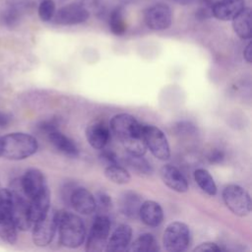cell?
I'll return each instance as SVG.
<instances>
[{
    "label": "cell",
    "mask_w": 252,
    "mask_h": 252,
    "mask_svg": "<svg viewBox=\"0 0 252 252\" xmlns=\"http://www.w3.org/2000/svg\"><path fill=\"white\" fill-rule=\"evenodd\" d=\"M243 56L244 59L248 62L251 63V58H252V52H251V42H248L246 47L243 50Z\"/></svg>",
    "instance_id": "cell-40"
},
{
    "label": "cell",
    "mask_w": 252,
    "mask_h": 252,
    "mask_svg": "<svg viewBox=\"0 0 252 252\" xmlns=\"http://www.w3.org/2000/svg\"><path fill=\"white\" fill-rule=\"evenodd\" d=\"M55 3L53 0H42L37 9L38 17L42 22H49L55 14Z\"/></svg>",
    "instance_id": "cell-31"
},
{
    "label": "cell",
    "mask_w": 252,
    "mask_h": 252,
    "mask_svg": "<svg viewBox=\"0 0 252 252\" xmlns=\"http://www.w3.org/2000/svg\"><path fill=\"white\" fill-rule=\"evenodd\" d=\"M144 21L146 26L151 30H166L172 22L171 9L164 3H157L145 10Z\"/></svg>",
    "instance_id": "cell-11"
},
{
    "label": "cell",
    "mask_w": 252,
    "mask_h": 252,
    "mask_svg": "<svg viewBox=\"0 0 252 252\" xmlns=\"http://www.w3.org/2000/svg\"><path fill=\"white\" fill-rule=\"evenodd\" d=\"M104 175L109 181L119 185L126 184L131 179V175L128 170L119 163L105 166Z\"/></svg>",
    "instance_id": "cell-27"
},
{
    "label": "cell",
    "mask_w": 252,
    "mask_h": 252,
    "mask_svg": "<svg viewBox=\"0 0 252 252\" xmlns=\"http://www.w3.org/2000/svg\"><path fill=\"white\" fill-rule=\"evenodd\" d=\"M29 6L30 4L25 0L14 1L9 4L2 13V20L5 26L9 28L16 27L19 24L24 11L29 8Z\"/></svg>",
    "instance_id": "cell-24"
},
{
    "label": "cell",
    "mask_w": 252,
    "mask_h": 252,
    "mask_svg": "<svg viewBox=\"0 0 252 252\" xmlns=\"http://www.w3.org/2000/svg\"><path fill=\"white\" fill-rule=\"evenodd\" d=\"M0 157H1V137H0Z\"/></svg>",
    "instance_id": "cell-43"
},
{
    "label": "cell",
    "mask_w": 252,
    "mask_h": 252,
    "mask_svg": "<svg viewBox=\"0 0 252 252\" xmlns=\"http://www.w3.org/2000/svg\"><path fill=\"white\" fill-rule=\"evenodd\" d=\"M139 218L148 226H158L163 220L162 208L153 200L144 201L139 211Z\"/></svg>",
    "instance_id": "cell-19"
},
{
    "label": "cell",
    "mask_w": 252,
    "mask_h": 252,
    "mask_svg": "<svg viewBox=\"0 0 252 252\" xmlns=\"http://www.w3.org/2000/svg\"><path fill=\"white\" fill-rule=\"evenodd\" d=\"M99 160L104 166L119 163V158L117 155L110 150H104V148L101 149V152L99 154Z\"/></svg>",
    "instance_id": "cell-33"
},
{
    "label": "cell",
    "mask_w": 252,
    "mask_h": 252,
    "mask_svg": "<svg viewBox=\"0 0 252 252\" xmlns=\"http://www.w3.org/2000/svg\"><path fill=\"white\" fill-rule=\"evenodd\" d=\"M143 137L147 149L160 160H166L170 158V148L163 132L154 125L143 126Z\"/></svg>",
    "instance_id": "cell-8"
},
{
    "label": "cell",
    "mask_w": 252,
    "mask_h": 252,
    "mask_svg": "<svg viewBox=\"0 0 252 252\" xmlns=\"http://www.w3.org/2000/svg\"><path fill=\"white\" fill-rule=\"evenodd\" d=\"M130 155H136V156H144L147 151V146L144 141V137H135L128 140H125L121 142Z\"/></svg>",
    "instance_id": "cell-30"
},
{
    "label": "cell",
    "mask_w": 252,
    "mask_h": 252,
    "mask_svg": "<svg viewBox=\"0 0 252 252\" xmlns=\"http://www.w3.org/2000/svg\"><path fill=\"white\" fill-rule=\"evenodd\" d=\"M58 126H59V121L57 118H52V119H48V120H44L41 121L38 124V129L45 133L46 135H48L49 133L58 130Z\"/></svg>",
    "instance_id": "cell-34"
},
{
    "label": "cell",
    "mask_w": 252,
    "mask_h": 252,
    "mask_svg": "<svg viewBox=\"0 0 252 252\" xmlns=\"http://www.w3.org/2000/svg\"><path fill=\"white\" fill-rule=\"evenodd\" d=\"M99 0H77L76 3L80 4L81 6L85 7L86 9L88 8H93L98 4Z\"/></svg>",
    "instance_id": "cell-39"
},
{
    "label": "cell",
    "mask_w": 252,
    "mask_h": 252,
    "mask_svg": "<svg viewBox=\"0 0 252 252\" xmlns=\"http://www.w3.org/2000/svg\"><path fill=\"white\" fill-rule=\"evenodd\" d=\"M194 179L199 187L208 195L215 196L217 194V185L211 173L205 168H198L194 171Z\"/></svg>",
    "instance_id": "cell-26"
},
{
    "label": "cell",
    "mask_w": 252,
    "mask_h": 252,
    "mask_svg": "<svg viewBox=\"0 0 252 252\" xmlns=\"http://www.w3.org/2000/svg\"><path fill=\"white\" fill-rule=\"evenodd\" d=\"M221 248L217 243H214V242H203L194 248V251H200V252H204V251L219 252Z\"/></svg>",
    "instance_id": "cell-35"
},
{
    "label": "cell",
    "mask_w": 252,
    "mask_h": 252,
    "mask_svg": "<svg viewBox=\"0 0 252 252\" xmlns=\"http://www.w3.org/2000/svg\"><path fill=\"white\" fill-rule=\"evenodd\" d=\"M57 228L60 243L68 248H77L86 238L85 224L80 217L75 214L58 213Z\"/></svg>",
    "instance_id": "cell-2"
},
{
    "label": "cell",
    "mask_w": 252,
    "mask_h": 252,
    "mask_svg": "<svg viewBox=\"0 0 252 252\" xmlns=\"http://www.w3.org/2000/svg\"><path fill=\"white\" fill-rule=\"evenodd\" d=\"M19 184L22 192L29 200L48 187L43 173L37 168L28 169L19 180Z\"/></svg>",
    "instance_id": "cell-13"
},
{
    "label": "cell",
    "mask_w": 252,
    "mask_h": 252,
    "mask_svg": "<svg viewBox=\"0 0 252 252\" xmlns=\"http://www.w3.org/2000/svg\"><path fill=\"white\" fill-rule=\"evenodd\" d=\"M127 250L134 252H156L158 250V245L153 234L143 233L130 244Z\"/></svg>",
    "instance_id": "cell-25"
},
{
    "label": "cell",
    "mask_w": 252,
    "mask_h": 252,
    "mask_svg": "<svg viewBox=\"0 0 252 252\" xmlns=\"http://www.w3.org/2000/svg\"><path fill=\"white\" fill-rule=\"evenodd\" d=\"M179 5H190V4H193L195 2H201L202 0H171Z\"/></svg>",
    "instance_id": "cell-41"
},
{
    "label": "cell",
    "mask_w": 252,
    "mask_h": 252,
    "mask_svg": "<svg viewBox=\"0 0 252 252\" xmlns=\"http://www.w3.org/2000/svg\"><path fill=\"white\" fill-rule=\"evenodd\" d=\"M234 32L242 39L251 37V10L250 8L242 9L232 20Z\"/></svg>",
    "instance_id": "cell-23"
},
{
    "label": "cell",
    "mask_w": 252,
    "mask_h": 252,
    "mask_svg": "<svg viewBox=\"0 0 252 252\" xmlns=\"http://www.w3.org/2000/svg\"><path fill=\"white\" fill-rule=\"evenodd\" d=\"M213 17V11L212 7L204 4L196 11V18L199 20H206Z\"/></svg>",
    "instance_id": "cell-36"
},
{
    "label": "cell",
    "mask_w": 252,
    "mask_h": 252,
    "mask_svg": "<svg viewBox=\"0 0 252 252\" xmlns=\"http://www.w3.org/2000/svg\"><path fill=\"white\" fill-rule=\"evenodd\" d=\"M95 200V211L98 210L99 214L106 213L111 208V198L105 192H98L94 197Z\"/></svg>",
    "instance_id": "cell-32"
},
{
    "label": "cell",
    "mask_w": 252,
    "mask_h": 252,
    "mask_svg": "<svg viewBox=\"0 0 252 252\" xmlns=\"http://www.w3.org/2000/svg\"><path fill=\"white\" fill-rule=\"evenodd\" d=\"M13 195L11 189H0V238L14 244L17 241L18 228L12 218Z\"/></svg>",
    "instance_id": "cell-3"
},
{
    "label": "cell",
    "mask_w": 252,
    "mask_h": 252,
    "mask_svg": "<svg viewBox=\"0 0 252 252\" xmlns=\"http://www.w3.org/2000/svg\"><path fill=\"white\" fill-rule=\"evenodd\" d=\"M11 120H12V117L10 114L0 111V128L7 127L10 124Z\"/></svg>",
    "instance_id": "cell-38"
},
{
    "label": "cell",
    "mask_w": 252,
    "mask_h": 252,
    "mask_svg": "<svg viewBox=\"0 0 252 252\" xmlns=\"http://www.w3.org/2000/svg\"><path fill=\"white\" fill-rule=\"evenodd\" d=\"M36 139L27 133L15 132L1 137V157L12 160L25 159L36 153Z\"/></svg>",
    "instance_id": "cell-1"
},
{
    "label": "cell",
    "mask_w": 252,
    "mask_h": 252,
    "mask_svg": "<svg viewBox=\"0 0 252 252\" xmlns=\"http://www.w3.org/2000/svg\"><path fill=\"white\" fill-rule=\"evenodd\" d=\"M90 17V12L78 3H72L61 7L55 11L53 21L57 25L71 26L86 22Z\"/></svg>",
    "instance_id": "cell-12"
},
{
    "label": "cell",
    "mask_w": 252,
    "mask_h": 252,
    "mask_svg": "<svg viewBox=\"0 0 252 252\" xmlns=\"http://www.w3.org/2000/svg\"><path fill=\"white\" fill-rule=\"evenodd\" d=\"M191 241L189 226L181 221L170 222L162 236L164 248L169 252H181L187 249Z\"/></svg>",
    "instance_id": "cell-4"
},
{
    "label": "cell",
    "mask_w": 252,
    "mask_h": 252,
    "mask_svg": "<svg viewBox=\"0 0 252 252\" xmlns=\"http://www.w3.org/2000/svg\"><path fill=\"white\" fill-rule=\"evenodd\" d=\"M110 220L105 214H98L92 224L87 239L86 249L88 251H101L106 245V239L110 231Z\"/></svg>",
    "instance_id": "cell-9"
},
{
    "label": "cell",
    "mask_w": 252,
    "mask_h": 252,
    "mask_svg": "<svg viewBox=\"0 0 252 252\" xmlns=\"http://www.w3.org/2000/svg\"><path fill=\"white\" fill-rule=\"evenodd\" d=\"M159 174L163 183L178 193L188 191V181L182 172L172 164H164L159 170Z\"/></svg>",
    "instance_id": "cell-15"
},
{
    "label": "cell",
    "mask_w": 252,
    "mask_h": 252,
    "mask_svg": "<svg viewBox=\"0 0 252 252\" xmlns=\"http://www.w3.org/2000/svg\"><path fill=\"white\" fill-rule=\"evenodd\" d=\"M209 159L213 163H220L223 159V153L221 151L216 150L211 153V155L209 156Z\"/></svg>",
    "instance_id": "cell-37"
},
{
    "label": "cell",
    "mask_w": 252,
    "mask_h": 252,
    "mask_svg": "<svg viewBox=\"0 0 252 252\" xmlns=\"http://www.w3.org/2000/svg\"><path fill=\"white\" fill-rule=\"evenodd\" d=\"M222 200L228 210L238 217H245L251 211V199L241 186L229 184L222 191Z\"/></svg>",
    "instance_id": "cell-5"
},
{
    "label": "cell",
    "mask_w": 252,
    "mask_h": 252,
    "mask_svg": "<svg viewBox=\"0 0 252 252\" xmlns=\"http://www.w3.org/2000/svg\"><path fill=\"white\" fill-rule=\"evenodd\" d=\"M132 237V228L130 225L122 223L119 224L112 234L108 242L106 243V251L109 252H119L127 250L128 246L130 245Z\"/></svg>",
    "instance_id": "cell-17"
},
{
    "label": "cell",
    "mask_w": 252,
    "mask_h": 252,
    "mask_svg": "<svg viewBox=\"0 0 252 252\" xmlns=\"http://www.w3.org/2000/svg\"><path fill=\"white\" fill-rule=\"evenodd\" d=\"M220 0H202L201 2H202L203 4H206V5L210 6V7H212V6H214L216 3L220 2Z\"/></svg>",
    "instance_id": "cell-42"
},
{
    "label": "cell",
    "mask_w": 252,
    "mask_h": 252,
    "mask_svg": "<svg viewBox=\"0 0 252 252\" xmlns=\"http://www.w3.org/2000/svg\"><path fill=\"white\" fill-rule=\"evenodd\" d=\"M143 124L128 113H119L112 117L110 129L121 141L143 136Z\"/></svg>",
    "instance_id": "cell-7"
},
{
    "label": "cell",
    "mask_w": 252,
    "mask_h": 252,
    "mask_svg": "<svg viewBox=\"0 0 252 252\" xmlns=\"http://www.w3.org/2000/svg\"><path fill=\"white\" fill-rule=\"evenodd\" d=\"M244 8L245 0H220L212 6L213 17L220 21H231Z\"/></svg>",
    "instance_id": "cell-18"
},
{
    "label": "cell",
    "mask_w": 252,
    "mask_h": 252,
    "mask_svg": "<svg viewBox=\"0 0 252 252\" xmlns=\"http://www.w3.org/2000/svg\"><path fill=\"white\" fill-rule=\"evenodd\" d=\"M109 29L115 35H122L127 31V24L121 7L113 9L109 15Z\"/></svg>",
    "instance_id": "cell-29"
},
{
    "label": "cell",
    "mask_w": 252,
    "mask_h": 252,
    "mask_svg": "<svg viewBox=\"0 0 252 252\" xmlns=\"http://www.w3.org/2000/svg\"><path fill=\"white\" fill-rule=\"evenodd\" d=\"M109 137V128L101 121H94L86 129V138L94 149H103L107 144Z\"/></svg>",
    "instance_id": "cell-16"
},
{
    "label": "cell",
    "mask_w": 252,
    "mask_h": 252,
    "mask_svg": "<svg viewBox=\"0 0 252 252\" xmlns=\"http://www.w3.org/2000/svg\"><path fill=\"white\" fill-rule=\"evenodd\" d=\"M48 140L56 151L59 153L74 158L79 155V149L72 139L61 133L59 130H55L48 135Z\"/></svg>",
    "instance_id": "cell-21"
},
{
    "label": "cell",
    "mask_w": 252,
    "mask_h": 252,
    "mask_svg": "<svg viewBox=\"0 0 252 252\" xmlns=\"http://www.w3.org/2000/svg\"><path fill=\"white\" fill-rule=\"evenodd\" d=\"M18 187L12 188V195H13V202H12V218L13 220L20 230H29L32 225L33 224L31 220L30 214H29V199L24 195L22 192L19 181H18Z\"/></svg>",
    "instance_id": "cell-10"
},
{
    "label": "cell",
    "mask_w": 252,
    "mask_h": 252,
    "mask_svg": "<svg viewBox=\"0 0 252 252\" xmlns=\"http://www.w3.org/2000/svg\"><path fill=\"white\" fill-rule=\"evenodd\" d=\"M142 203V197L134 191H126L122 193L119 198V208L121 213L130 219L139 218V211Z\"/></svg>",
    "instance_id": "cell-22"
},
{
    "label": "cell",
    "mask_w": 252,
    "mask_h": 252,
    "mask_svg": "<svg viewBox=\"0 0 252 252\" xmlns=\"http://www.w3.org/2000/svg\"><path fill=\"white\" fill-rule=\"evenodd\" d=\"M49 206L50 191L48 187L29 200V214L32 223L42 218L48 212Z\"/></svg>",
    "instance_id": "cell-20"
},
{
    "label": "cell",
    "mask_w": 252,
    "mask_h": 252,
    "mask_svg": "<svg viewBox=\"0 0 252 252\" xmlns=\"http://www.w3.org/2000/svg\"><path fill=\"white\" fill-rule=\"evenodd\" d=\"M69 202L76 212L82 215H91L95 212V200L94 195L84 187L73 189Z\"/></svg>",
    "instance_id": "cell-14"
},
{
    "label": "cell",
    "mask_w": 252,
    "mask_h": 252,
    "mask_svg": "<svg viewBox=\"0 0 252 252\" xmlns=\"http://www.w3.org/2000/svg\"><path fill=\"white\" fill-rule=\"evenodd\" d=\"M125 163L129 168L136 171L139 174L150 175L153 173L154 168L152 164L143 156H136L128 154L124 159Z\"/></svg>",
    "instance_id": "cell-28"
},
{
    "label": "cell",
    "mask_w": 252,
    "mask_h": 252,
    "mask_svg": "<svg viewBox=\"0 0 252 252\" xmlns=\"http://www.w3.org/2000/svg\"><path fill=\"white\" fill-rule=\"evenodd\" d=\"M58 213L48 210L39 220L33 222L32 241L38 247H44L53 240L57 229Z\"/></svg>",
    "instance_id": "cell-6"
}]
</instances>
